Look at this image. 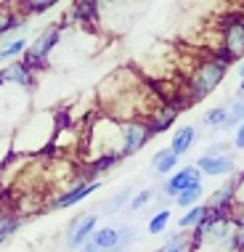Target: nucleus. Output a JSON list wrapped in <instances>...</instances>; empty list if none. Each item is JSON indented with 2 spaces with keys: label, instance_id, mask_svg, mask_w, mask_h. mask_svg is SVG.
<instances>
[{
  "label": "nucleus",
  "instance_id": "nucleus-1",
  "mask_svg": "<svg viewBox=\"0 0 244 252\" xmlns=\"http://www.w3.org/2000/svg\"><path fill=\"white\" fill-rule=\"evenodd\" d=\"M228 64H231V61L226 56H220V53H213V56L202 59L199 64H194L186 85H183V101H186V106L199 104V101H205L210 93L218 91V85L223 83V77H226V72H228Z\"/></svg>",
  "mask_w": 244,
  "mask_h": 252
},
{
  "label": "nucleus",
  "instance_id": "nucleus-2",
  "mask_svg": "<svg viewBox=\"0 0 244 252\" xmlns=\"http://www.w3.org/2000/svg\"><path fill=\"white\" fill-rule=\"evenodd\" d=\"M64 30L66 27L61 22H56V24H48L45 30H40L35 40H30V48L22 53V61L32 72H40L48 66V59L56 51V45L61 43V37H64Z\"/></svg>",
  "mask_w": 244,
  "mask_h": 252
},
{
  "label": "nucleus",
  "instance_id": "nucleus-3",
  "mask_svg": "<svg viewBox=\"0 0 244 252\" xmlns=\"http://www.w3.org/2000/svg\"><path fill=\"white\" fill-rule=\"evenodd\" d=\"M220 56L228 61L244 59V16H226L220 24Z\"/></svg>",
  "mask_w": 244,
  "mask_h": 252
},
{
  "label": "nucleus",
  "instance_id": "nucleus-4",
  "mask_svg": "<svg viewBox=\"0 0 244 252\" xmlns=\"http://www.w3.org/2000/svg\"><path fill=\"white\" fill-rule=\"evenodd\" d=\"M152 135H149V127H146V120H127L122 122V130H120V157H133L144 149Z\"/></svg>",
  "mask_w": 244,
  "mask_h": 252
},
{
  "label": "nucleus",
  "instance_id": "nucleus-5",
  "mask_svg": "<svg viewBox=\"0 0 244 252\" xmlns=\"http://www.w3.org/2000/svg\"><path fill=\"white\" fill-rule=\"evenodd\" d=\"M181 104L178 101H167V98H162L157 106L149 112V117H146V127H149V135H159V133H165L170 125H175V120H178V114H181Z\"/></svg>",
  "mask_w": 244,
  "mask_h": 252
},
{
  "label": "nucleus",
  "instance_id": "nucleus-6",
  "mask_svg": "<svg viewBox=\"0 0 244 252\" xmlns=\"http://www.w3.org/2000/svg\"><path fill=\"white\" fill-rule=\"evenodd\" d=\"M27 30H30V16H24L19 5L8 0V5L0 8V43L11 37H22L27 35Z\"/></svg>",
  "mask_w": 244,
  "mask_h": 252
},
{
  "label": "nucleus",
  "instance_id": "nucleus-7",
  "mask_svg": "<svg viewBox=\"0 0 244 252\" xmlns=\"http://www.w3.org/2000/svg\"><path fill=\"white\" fill-rule=\"evenodd\" d=\"M98 19H101V3H98V0H74L59 22L64 27H69V24H83V27L88 24V27H93Z\"/></svg>",
  "mask_w": 244,
  "mask_h": 252
},
{
  "label": "nucleus",
  "instance_id": "nucleus-8",
  "mask_svg": "<svg viewBox=\"0 0 244 252\" xmlns=\"http://www.w3.org/2000/svg\"><path fill=\"white\" fill-rule=\"evenodd\" d=\"M35 74L37 72H32L22 59H16V61H11L8 66L0 69V85H16V88H24V91H32L37 83Z\"/></svg>",
  "mask_w": 244,
  "mask_h": 252
},
{
  "label": "nucleus",
  "instance_id": "nucleus-9",
  "mask_svg": "<svg viewBox=\"0 0 244 252\" xmlns=\"http://www.w3.org/2000/svg\"><path fill=\"white\" fill-rule=\"evenodd\" d=\"M96 228H98V215L91 213V215L74 218L69 231H66V247H72V250L83 247L85 242H91V236H93V231H96Z\"/></svg>",
  "mask_w": 244,
  "mask_h": 252
},
{
  "label": "nucleus",
  "instance_id": "nucleus-10",
  "mask_svg": "<svg viewBox=\"0 0 244 252\" xmlns=\"http://www.w3.org/2000/svg\"><path fill=\"white\" fill-rule=\"evenodd\" d=\"M236 196H239V178H236V173H234V175H228V181L223 183L218 191L210 194L207 210H210V213H228Z\"/></svg>",
  "mask_w": 244,
  "mask_h": 252
},
{
  "label": "nucleus",
  "instance_id": "nucleus-11",
  "mask_svg": "<svg viewBox=\"0 0 244 252\" xmlns=\"http://www.w3.org/2000/svg\"><path fill=\"white\" fill-rule=\"evenodd\" d=\"M196 181H202V170L196 167V165H188V167H183V170H175V173L170 175V178L165 181V186H162V194L167 196V199H175L186 186H191V183Z\"/></svg>",
  "mask_w": 244,
  "mask_h": 252
},
{
  "label": "nucleus",
  "instance_id": "nucleus-12",
  "mask_svg": "<svg viewBox=\"0 0 244 252\" xmlns=\"http://www.w3.org/2000/svg\"><path fill=\"white\" fill-rule=\"evenodd\" d=\"M196 167L202 170V175H210V178H218V175H234L236 173V159L231 154H220V157L202 154L199 159H196Z\"/></svg>",
  "mask_w": 244,
  "mask_h": 252
},
{
  "label": "nucleus",
  "instance_id": "nucleus-13",
  "mask_svg": "<svg viewBox=\"0 0 244 252\" xmlns=\"http://www.w3.org/2000/svg\"><path fill=\"white\" fill-rule=\"evenodd\" d=\"M98 186H101V181H91V183H77L74 189H69V191H64L59 196L56 202L51 204L53 210H64V207H72V204H77V202H83L88 199L93 191H98Z\"/></svg>",
  "mask_w": 244,
  "mask_h": 252
},
{
  "label": "nucleus",
  "instance_id": "nucleus-14",
  "mask_svg": "<svg viewBox=\"0 0 244 252\" xmlns=\"http://www.w3.org/2000/svg\"><path fill=\"white\" fill-rule=\"evenodd\" d=\"M196 135H199V130H196V125H181L178 130L173 133V138H170V149L178 157H183L188 152V149L194 146V141H196Z\"/></svg>",
  "mask_w": 244,
  "mask_h": 252
},
{
  "label": "nucleus",
  "instance_id": "nucleus-15",
  "mask_svg": "<svg viewBox=\"0 0 244 252\" xmlns=\"http://www.w3.org/2000/svg\"><path fill=\"white\" fill-rule=\"evenodd\" d=\"M27 48H30V37H27V35L3 40V43H0V64H8V61L22 59V53H24Z\"/></svg>",
  "mask_w": 244,
  "mask_h": 252
},
{
  "label": "nucleus",
  "instance_id": "nucleus-16",
  "mask_svg": "<svg viewBox=\"0 0 244 252\" xmlns=\"http://www.w3.org/2000/svg\"><path fill=\"white\" fill-rule=\"evenodd\" d=\"M178 159H181V157L175 154L170 146H167V149H159V152L152 157L154 175H167V173H173V170L178 167Z\"/></svg>",
  "mask_w": 244,
  "mask_h": 252
},
{
  "label": "nucleus",
  "instance_id": "nucleus-17",
  "mask_svg": "<svg viewBox=\"0 0 244 252\" xmlns=\"http://www.w3.org/2000/svg\"><path fill=\"white\" fill-rule=\"evenodd\" d=\"M91 242L96 244L101 252H112L114 247H117V242H120V228H114V226L96 228V231H93V236H91Z\"/></svg>",
  "mask_w": 244,
  "mask_h": 252
},
{
  "label": "nucleus",
  "instance_id": "nucleus-18",
  "mask_svg": "<svg viewBox=\"0 0 244 252\" xmlns=\"http://www.w3.org/2000/svg\"><path fill=\"white\" fill-rule=\"evenodd\" d=\"M11 3H16L24 16H43V13L56 8L61 0H11Z\"/></svg>",
  "mask_w": 244,
  "mask_h": 252
},
{
  "label": "nucleus",
  "instance_id": "nucleus-19",
  "mask_svg": "<svg viewBox=\"0 0 244 252\" xmlns=\"http://www.w3.org/2000/svg\"><path fill=\"white\" fill-rule=\"evenodd\" d=\"M226 114H228V104L207 109V112L202 114V127H207V130H223V125H226Z\"/></svg>",
  "mask_w": 244,
  "mask_h": 252
},
{
  "label": "nucleus",
  "instance_id": "nucleus-20",
  "mask_svg": "<svg viewBox=\"0 0 244 252\" xmlns=\"http://www.w3.org/2000/svg\"><path fill=\"white\" fill-rule=\"evenodd\" d=\"M202 194H205V186H202V181H196V183L186 186L178 196H175V204H178V207H183V210H188V207H194V204H199Z\"/></svg>",
  "mask_w": 244,
  "mask_h": 252
},
{
  "label": "nucleus",
  "instance_id": "nucleus-21",
  "mask_svg": "<svg viewBox=\"0 0 244 252\" xmlns=\"http://www.w3.org/2000/svg\"><path fill=\"white\" fill-rule=\"evenodd\" d=\"M242 122H244V93H236V98L228 104V114H226L223 130H231V127L242 125Z\"/></svg>",
  "mask_w": 244,
  "mask_h": 252
},
{
  "label": "nucleus",
  "instance_id": "nucleus-22",
  "mask_svg": "<svg viewBox=\"0 0 244 252\" xmlns=\"http://www.w3.org/2000/svg\"><path fill=\"white\" fill-rule=\"evenodd\" d=\"M130 196H133V186H125V189H120L114 196H109V199L104 202V210H106V215H117L125 204H130Z\"/></svg>",
  "mask_w": 244,
  "mask_h": 252
},
{
  "label": "nucleus",
  "instance_id": "nucleus-23",
  "mask_svg": "<svg viewBox=\"0 0 244 252\" xmlns=\"http://www.w3.org/2000/svg\"><path fill=\"white\" fill-rule=\"evenodd\" d=\"M207 204H194V207H188V213L178 220V226H181V231H188V228H194V226H199L202 220L207 218Z\"/></svg>",
  "mask_w": 244,
  "mask_h": 252
},
{
  "label": "nucleus",
  "instance_id": "nucleus-24",
  "mask_svg": "<svg viewBox=\"0 0 244 252\" xmlns=\"http://www.w3.org/2000/svg\"><path fill=\"white\" fill-rule=\"evenodd\" d=\"M157 252H191V239H188V234L181 231V234H173Z\"/></svg>",
  "mask_w": 244,
  "mask_h": 252
},
{
  "label": "nucleus",
  "instance_id": "nucleus-25",
  "mask_svg": "<svg viewBox=\"0 0 244 252\" xmlns=\"http://www.w3.org/2000/svg\"><path fill=\"white\" fill-rule=\"evenodd\" d=\"M170 218H173V213L167 207H162L159 213H154V218L149 220V234H162V231L170 226Z\"/></svg>",
  "mask_w": 244,
  "mask_h": 252
},
{
  "label": "nucleus",
  "instance_id": "nucleus-26",
  "mask_svg": "<svg viewBox=\"0 0 244 252\" xmlns=\"http://www.w3.org/2000/svg\"><path fill=\"white\" fill-rule=\"evenodd\" d=\"M19 226H22V220L19 218H8V215H0V244H3L8 236L16 231Z\"/></svg>",
  "mask_w": 244,
  "mask_h": 252
},
{
  "label": "nucleus",
  "instance_id": "nucleus-27",
  "mask_svg": "<svg viewBox=\"0 0 244 252\" xmlns=\"http://www.w3.org/2000/svg\"><path fill=\"white\" fill-rule=\"evenodd\" d=\"M152 199H154V191H141L138 196H133V199H130V204H127V207H130L133 213H135V210H141V207H144L146 202H152Z\"/></svg>",
  "mask_w": 244,
  "mask_h": 252
},
{
  "label": "nucleus",
  "instance_id": "nucleus-28",
  "mask_svg": "<svg viewBox=\"0 0 244 252\" xmlns=\"http://www.w3.org/2000/svg\"><path fill=\"white\" fill-rule=\"evenodd\" d=\"M228 149H231V146H228L226 141H218V144H210L205 154H210V157H220V154H228Z\"/></svg>",
  "mask_w": 244,
  "mask_h": 252
},
{
  "label": "nucleus",
  "instance_id": "nucleus-29",
  "mask_svg": "<svg viewBox=\"0 0 244 252\" xmlns=\"http://www.w3.org/2000/svg\"><path fill=\"white\" fill-rule=\"evenodd\" d=\"M234 149L244 152V122H242V125H236V133H234Z\"/></svg>",
  "mask_w": 244,
  "mask_h": 252
},
{
  "label": "nucleus",
  "instance_id": "nucleus-30",
  "mask_svg": "<svg viewBox=\"0 0 244 252\" xmlns=\"http://www.w3.org/2000/svg\"><path fill=\"white\" fill-rule=\"evenodd\" d=\"M77 252H101V250H98V247H96V244H93V242H85L83 247H77Z\"/></svg>",
  "mask_w": 244,
  "mask_h": 252
},
{
  "label": "nucleus",
  "instance_id": "nucleus-31",
  "mask_svg": "<svg viewBox=\"0 0 244 252\" xmlns=\"http://www.w3.org/2000/svg\"><path fill=\"white\" fill-rule=\"evenodd\" d=\"M101 3V8H104V5H120V3H125V0H98Z\"/></svg>",
  "mask_w": 244,
  "mask_h": 252
},
{
  "label": "nucleus",
  "instance_id": "nucleus-32",
  "mask_svg": "<svg viewBox=\"0 0 244 252\" xmlns=\"http://www.w3.org/2000/svg\"><path fill=\"white\" fill-rule=\"evenodd\" d=\"M239 77H244V59H242V64H239Z\"/></svg>",
  "mask_w": 244,
  "mask_h": 252
},
{
  "label": "nucleus",
  "instance_id": "nucleus-33",
  "mask_svg": "<svg viewBox=\"0 0 244 252\" xmlns=\"http://www.w3.org/2000/svg\"><path fill=\"white\" fill-rule=\"evenodd\" d=\"M236 93H244V77H242V83H239V91H236Z\"/></svg>",
  "mask_w": 244,
  "mask_h": 252
},
{
  "label": "nucleus",
  "instance_id": "nucleus-34",
  "mask_svg": "<svg viewBox=\"0 0 244 252\" xmlns=\"http://www.w3.org/2000/svg\"><path fill=\"white\" fill-rule=\"evenodd\" d=\"M5 5H8V0H0V8H5Z\"/></svg>",
  "mask_w": 244,
  "mask_h": 252
},
{
  "label": "nucleus",
  "instance_id": "nucleus-35",
  "mask_svg": "<svg viewBox=\"0 0 244 252\" xmlns=\"http://www.w3.org/2000/svg\"><path fill=\"white\" fill-rule=\"evenodd\" d=\"M242 191H244V186H242ZM239 199H242V202H244V194H242V196H239Z\"/></svg>",
  "mask_w": 244,
  "mask_h": 252
}]
</instances>
